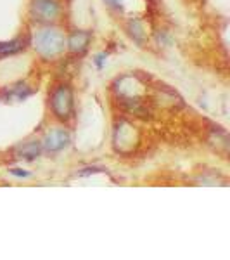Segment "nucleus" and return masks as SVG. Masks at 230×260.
Listing matches in <instances>:
<instances>
[{
	"label": "nucleus",
	"instance_id": "f257e3e1",
	"mask_svg": "<svg viewBox=\"0 0 230 260\" xmlns=\"http://www.w3.org/2000/svg\"><path fill=\"white\" fill-rule=\"evenodd\" d=\"M33 47L44 57H54L64 50V35L56 28H45L33 37Z\"/></svg>",
	"mask_w": 230,
	"mask_h": 260
},
{
	"label": "nucleus",
	"instance_id": "f03ea898",
	"mask_svg": "<svg viewBox=\"0 0 230 260\" xmlns=\"http://www.w3.org/2000/svg\"><path fill=\"white\" fill-rule=\"evenodd\" d=\"M52 110L57 118L66 120L73 113V94L68 87H59L52 95Z\"/></svg>",
	"mask_w": 230,
	"mask_h": 260
},
{
	"label": "nucleus",
	"instance_id": "7ed1b4c3",
	"mask_svg": "<svg viewBox=\"0 0 230 260\" xmlns=\"http://www.w3.org/2000/svg\"><path fill=\"white\" fill-rule=\"evenodd\" d=\"M31 14L39 21H52L59 16V4L56 0H31Z\"/></svg>",
	"mask_w": 230,
	"mask_h": 260
},
{
	"label": "nucleus",
	"instance_id": "20e7f679",
	"mask_svg": "<svg viewBox=\"0 0 230 260\" xmlns=\"http://www.w3.org/2000/svg\"><path fill=\"white\" fill-rule=\"evenodd\" d=\"M69 134L64 130H52L50 134H47L44 141V148L50 151V153H57V151L64 149L69 144Z\"/></svg>",
	"mask_w": 230,
	"mask_h": 260
},
{
	"label": "nucleus",
	"instance_id": "39448f33",
	"mask_svg": "<svg viewBox=\"0 0 230 260\" xmlns=\"http://www.w3.org/2000/svg\"><path fill=\"white\" fill-rule=\"evenodd\" d=\"M90 42V33L87 31H76L74 35H71L69 39V49L73 52H83L87 47H89Z\"/></svg>",
	"mask_w": 230,
	"mask_h": 260
},
{
	"label": "nucleus",
	"instance_id": "423d86ee",
	"mask_svg": "<svg viewBox=\"0 0 230 260\" xmlns=\"http://www.w3.org/2000/svg\"><path fill=\"white\" fill-rule=\"evenodd\" d=\"M40 151H42L40 142L31 141V142H28V144H24L23 148H21V149L18 151V154H19V158H26V160H33V158L39 156Z\"/></svg>",
	"mask_w": 230,
	"mask_h": 260
},
{
	"label": "nucleus",
	"instance_id": "0eeeda50",
	"mask_svg": "<svg viewBox=\"0 0 230 260\" xmlns=\"http://www.w3.org/2000/svg\"><path fill=\"white\" fill-rule=\"evenodd\" d=\"M23 49L19 40H12V42H2L0 44V57L4 56H9V54H16Z\"/></svg>",
	"mask_w": 230,
	"mask_h": 260
},
{
	"label": "nucleus",
	"instance_id": "6e6552de",
	"mask_svg": "<svg viewBox=\"0 0 230 260\" xmlns=\"http://www.w3.org/2000/svg\"><path fill=\"white\" fill-rule=\"evenodd\" d=\"M11 174L12 175H18V177H26L28 172H23V170H19V169H14V170H11Z\"/></svg>",
	"mask_w": 230,
	"mask_h": 260
},
{
	"label": "nucleus",
	"instance_id": "1a4fd4ad",
	"mask_svg": "<svg viewBox=\"0 0 230 260\" xmlns=\"http://www.w3.org/2000/svg\"><path fill=\"white\" fill-rule=\"evenodd\" d=\"M107 2H109L112 7H121V4L118 2V0H107Z\"/></svg>",
	"mask_w": 230,
	"mask_h": 260
}]
</instances>
